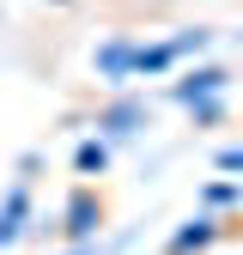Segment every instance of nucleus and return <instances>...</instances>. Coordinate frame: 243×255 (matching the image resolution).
Returning <instances> with one entry per match:
<instances>
[{
    "instance_id": "2",
    "label": "nucleus",
    "mask_w": 243,
    "mask_h": 255,
    "mask_svg": "<svg viewBox=\"0 0 243 255\" xmlns=\"http://www.w3.org/2000/svg\"><path fill=\"white\" fill-rule=\"evenodd\" d=\"M98 219H104V201L91 195V188H79V195L67 201V237H73V243H85L91 231H98Z\"/></svg>"
},
{
    "instance_id": "3",
    "label": "nucleus",
    "mask_w": 243,
    "mask_h": 255,
    "mask_svg": "<svg viewBox=\"0 0 243 255\" xmlns=\"http://www.w3.org/2000/svg\"><path fill=\"white\" fill-rule=\"evenodd\" d=\"M24 219H30V188L12 182V188H6V201H0V243H12V237L24 231Z\"/></svg>"
},
{
    "instance_id": "9",
    "label": "nucleus",
    "mask_w": 243,
    "mask_h": 255,
    "mask_svg": "<svg viewBox=\"0 0 243 255\" xmlns=\"http://www.w3.org/2000/svg\"><path fill=\"white\" fill-rule=\"evenodd\" d=\"M0 12H6V6H0Z\"/></svg>"
},
{
    "instance_id": "5",
    "label": "nucleus",
    "mask_w": 243,
    "mask_h": 255,
    "mask_svg": "<svg viewBox=\"0 0 243 255\" xmlns=\"http://www.w3.org/2000/svg\"><path fill=\"white\" fill-rule=\"evenodd\" d=\"M213 237H219V225H213V219H195L189 231H176V237H170V255H195V249H207Z\"/></svg>"
},
{
    "instance_id": "1",
    "label": "nucleus",
    "mask_w": 243,
    "mask_h": 255,
    "mask_svg": "<svg viewBox=\"0 0 243 255\" xmlns=\"http://www.w3.org/2000/svg\"><path fill=\"white\" fill-rule=\"evenodd\" d=\"M91 67H98V79H110V85H128V79H140V43H104L98 55H91Z\"/></svg>"
},
{
    "instance_id": "7",
    "label": "nucleus",
    "mask_w": 243,
    "mask_h": 255,
    "mask_svg": "<svg viewBox=\"0 0 243 255\" xmlns=\"http://www.w3.org/2000/svg\"><path fill=\"white\" fill-rule=\"evenodd\" d=\"M219 170H243V152L231 146V152H219Z\"/></svg>"
},
{
    "instance_id": "4",
    "label": "nucleus",
    "mask_w": 243,
    "mask_h": 255,
    "mask_svg": "<svg viewBox=\"0 0 243 255\" xmlns=\"http://www.w3.org/2000/svg\"><path fill=\"white\" fill-rule=\"evenodd\" d=\"M98 128H110V134H140V128H146V104L122 98V104H110V110H104V122H98Z\"/></svg>"
},
{
    "instance_id": "6",
    "label": "nucleus",
    "mask_w": 243,
    "mask_h": 255,
    "mask_svg": "<svg viewBox=\"0 0 243 255\" xmlns=\"http://www.w3.org/2000/svg\"><path fill=\"white\" fill-rule=\"evenodd\" d=\"M73 164H79V176H104V164H110V146H104V140H85V146L73 152Z\"/></svg>"
},
{
    "instance_id": "8",
    "label": "nucleus",
    "mask_w": 243,
    "mask_h": 255,
    "mask_svg": "<svg viewBox=\"0 0 243 255\" xmlns=\"http://www.w3.org/2000/svg\"><path fill=\"white\" fill-rule=\"evenodd\" d=\"M67 255H91V249H85V243H79V249H67Z\"/></svg>"
}]
</instances>
